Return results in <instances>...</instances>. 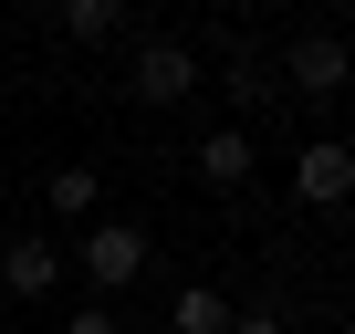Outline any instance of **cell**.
<instances>
[{"label": "cell", "mask_w": 355, "mask_h": 334, "mask_svg": "<svg viewBox=\"0 0 355 334\" xmlns=\"http://www.w3.org/2000/svg\"><path fill=\"white\" fill-rule=\"evenodd\" d=\"M293 199L303 209H345L355 199V146L345 136H303L293 146Z\"/></svg>", "instance_id": "obj_4"}, {"label": "cell", "mask_w": 355, "mask_h": 334, "mask_svg": "<svg viewBox=\"0 0 355 334\" xmlns=\"http://www.w3.org/2000/svg\"><path fill=\"white\" fill-rule=\"evenodd\" d=\"M199 178H209V188H241V178H251V125H209V136H199Z\"/></svg>", "instance_id": "obj_6"}, {"label": "cell", "mask_w": 355, "mask_h": 334, "mask_svg": "<svg viewBox=\"0 0 355 334\" xmlns=\"http://www.w3.org/2000/svg\"><path fill=\"white\" fill-rule=\"evenodd\" d=\"M63 334H125V313H115V303H84V313H73Z\"/></svg>", "instance_id": "obj_12"}, {"label": "cell", "mask_w": 355, "mask_h": 334, "mask_svg": "<svg viewBox=\"0 0 355 334\" xmlns=\"http://www.w3.org/2000/svg\"><path fill=\"white\" fill-rule=\"evenodd\" d=\"M0 282H11L21 303H42V292L63 282V251H53L42 230H21V240H0Z\"/></svg>", "instance_id": "obj_5"}, {"label": "cell", "mask_w": 355, "mask_h": 334, "mask_svg": "<svg viewBox=\"0 0 355 334\" xmlns=\"http://www.w3.org/2000/svg\"><path fill=\"white\" fill-rule=\"evenodd\" d=\"M42 188H53V220H94V199H105V188H94V167H53Z\"/></svg>", "instance_id": "obj_9"}, {"label": "cell", "mask_w": 355, "mask_h": 334, "mask_svg": "<svg viewBox=\"0 0 355 334\" xmlns=\"http://www.w3.org/2000/svg\"><path fill=\"white\" fill-rule=\"evenodd\" d=\"M167 334H230V303H220L209 282H189V292L167 303Z\"/></svg>", "instance_id": "obj_7"}, {"label": "cell", "mask_w": 355, "mask_h": 334, "mask_svg": "<svg viewBox=\"0 0 355 334\" xmlns=\"http://www.w3.org/2000/svg\"><path fill=\"white\" fill-rule=\"evenodd\" d=\"M63 32H73V42H115L125 11H115V0H63Z\"/></svg>", "instance_id": "obj_10"}, {"label": "cell", "mask_w": 355, "mask_h": 334, "mask_svg": "<svg viewBox=\"0 0 355 334\" xmlns=\"http://www.w3.org/2000/svg\"><path fill=\"white\" fill-rule=\"evenodd\" d=\"M220 73H230V94H241V105H272V94H282V84H272V63H261L251 42H220Z\"/></svg>", "instance_id": "obj_8"}, {"label": "cell", "mask_w": 355, "mask_h": 334, "mask_svg": "<svg viewBox=\"0 0 355 334\" xmlns=\"http://www.w3.org/2000/svg\"><path fill=\"white\" fill-rule=\"evenodd\" d=\"M230 334H293V313L282 303H251V313H230Z\"/></svg>", "instance_id": "obj_11"}, {"label": "cell", "mask_w": 355, "mask_h": 334, "mask_svg": "<svg viewBox=\"0 0 355 334\" xmlns=\"http://www.w3.org/2000/svg\"><path fill=\"white\" fill-rule=\"evenodd\" d=\"M125 94H136V105H189V94H199V53H189V42H167V32H146Z\"/></svg>", "instance_id": "obj_3"}, {"label": "cell", "mask_w": 355, "mask_h": 334, "mask_svg": "<svg viewBox=\"0 0 355 334\" xmlns=\"http://www.w3.org/2000/svg\"><path fill=\"white\" fill-rule=\"evenodd\" d=\"M73 261H84V282H94V303H115V292H136V272H146L157 251H146V230H136V220H84V240H73Z\"/></svg>", "instance_id": "obj_2"}, {"label": "cell", "mask_w": 355, "mask_h": 334, "mask_svg": "<svg viewBox=\"0 0 355 334\" xmlns=\"http://www.w3.org/2000/svg\"><path fill=\"white\" fill-rule=\"evenodd\" d=\"M272 73H282V94H293V105H334V94L355 84V53H345V32H324V21H313V32H293V42H282V63H272Z\"/></svg>", "instance_id": "obj_1"}]
</instances>
